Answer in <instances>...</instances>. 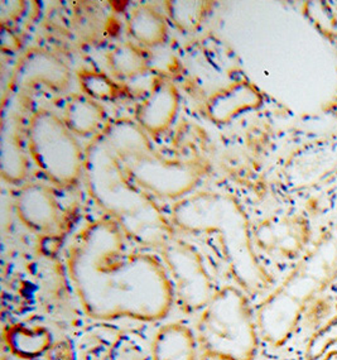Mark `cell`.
<instances>
[{
    "label": "cell",
    "mask_w": 337,
    "mask_h": 360,
    "mask_svg": "<svg viewBox=\"0 0 337 360\" xmlns=\"http://www.w3.org/2000/svg\"><path fill=\"white\" fill-rule=\"evenodd\" d=\"M306 306L279 287L269 292L256 307L260 339L272 348L287 345L300 329Z\"/></svg>",
    "instance_id": "cell-6"
},
{
    "label": "cell",
    "mask_w": 337,
    "mask_h": 360,
    "mask_svg": "<svg viewBox=\"0 0 337 360\" xmlns=\"http://www.w3.org/2000/svg\"><path fill=\"white\" fill-rule=\"evenodd\" d=\"M19 220L28 229L52 236L62 226V212L48 187H27L17 201Z\"/></svg>",
    "instance_id": "cell-7"
},
{
    "label": "cell",
    "mask_w": 337,
    "mask_h": 360,
    "mask_svg": "<svg viewBox=\"0 0 337 360\" xmlns=\"http://www.w3.org/2000/svg\"><path fill=\"white\" fill-rule=\"evenodd\" d=\"M321 360H337V349H332Z\"/></svg>",
    "instance_id": "cell-19"
},
{
    "label": "cell",
    "mask_w": 337,
    "mask_h": 360,
    "mask_svg": "<svg viewBox=\"0 0 337 360\" xmlns=\"http://www.w3.org/2000/svg\"><path fill=\"white\" fill-rule=\"evenodd\" d=\"M164 261L173 286L176 304L187 315L200 314L215 291L199 255L187 245L167 244Z\"/></svg>",
    "instance_id": "cell-4"
},
{
    "label": "cell",
    "mask_w": 337,
    "mask_h": 360,
    "mask_svg": "<svg viewBox=\"0 0 337 360\" xmlns=\"http://www.w3.org/2000/svg\"><path fill=\"white\" fill-rule=\"evenodd\" d=\"M70 278L85 315L95 321L159 323L175 306L167 268L129 250L120 228L98 224L70 248Z\"/></svg>",
    "instance_id": "cell-1"
},
{
    "label": "cell",
    "mask_w": 337,
    "mask_h": 360,
    "mask_svg": "<svg viewBox=\"0 0 337 360\" xmlns=\"http://www.w3.org/2000/svg\"><path fill=\"white\" fill-rule=\"evenodd\" d=\"M194 333L201 352L213 360H254L259 350L256 309L237 287L215 291L199 314Z\"/></svg>",
    "instance_id": "cell-2"
},
{
    "label": "cell",
    "mask_w": 337,
    "mask_h": 360,
    "mask_svg": "<svg viewBox=\"0 0 337 360\" xmlns=\"http://www.w3.org/2000/svg\"><path fill=\"white\" fill-rule=\"evenodd\" d=\"M178 110V94L169 82L157 85L148 99L139 108L138 120L140 127L150 134H158L168 129Z\"/></svg>",
    "instance_id": "cell-9"
},
{
    "label": "cell",
    "mask_w": 337,
    "mask_h": 360,
    "mask_svg": "<svg viewBox=\"0 0 337 360\" xmlns=\"http://www.w3.org/2000/svg\"><path fill=\"white\" fill-rule=\"evenodd\" d=\"M310 239L306 224L300 220L273 225L267 224L258 233V243L264 250L293 258L300 255Z\"/></svg>",
    "instance_id": "cell-11"
},
{
    "label": "cell",
    "mask_w": 337,
    "mask_h": 360,
    "mask_svg": "<svg viewBox=\"0 0 337 360\" xmlns=\"http://www.w3.org/2000/svg\"><path fill=\"white\" fill-rule=\"evenodd\" d=\"M3 340L15 358L33 360L47 354L52 348L53 335L41 325L11 323L3 330Z\"/></svg>",
    "instance_id": "cell-10"
},
{
    "label": "cell",
    "mask_w": 337,
    "mask_h": 360,
    "mask_svg": "<svg viewBox=\"0 0 337 360\" xmlns=\"http://www.w3.org/2000/svg\"><path fill=\"white\" fill-rule=\"evenodd\" d=\"M180 6H173V12H171L176 23L188 30L197 27L204 13L202 3H180Z\"/></svg>",
    "instance_id": "cell-18"
},
{
    "label": "cell",
    "mask_w": 337,
    "mask_h": 360,
    "mask_svg": "<svg viewBox=\"0 0 337 360\" xmlns=\"http://www.w3.org/2000/svg\"><path fill=\"white\" fill-rule=\"evenodd\" d=\"M129 31L139 44L145 46L162 44L167 34V25L161 13L150 6H138L129 14Z\"/></svg>",
    "instance_id": "cell-13"
},
{
    "label": "cell",
    "mask_w": 337,
    "mask_h": 360,
    "mask_svg": "<svg viewBox=\"0 0 337 360\" xmlns=\"http://www.w3.org/2000/svg\"><path fill=\"white\" fill-rule=\"evenodd\" d=\"M256 99L258 96L253 89L244 85L231 86L213 96L209 104V110L213 119L225 122L244 109L254 105Z\"/></svg>",
    "instance_id": "cell-14"
},
{
    "label": "cell",
    "mask_w": 337,
    "mask_h": 360,
    "mask_svg": "<svg viewBox=\"0 0 337 360\" xmlns=\"http://www.w3.org/2000/svg\"><path fill=\"white\" fill-rule=\"evenodd\" d=\"M29 137V152L50 180L60 186H72L81 169V150L72 133L52 115V128L38 131Z\"/></svg>",
    "instance_id": "cell-3"
},
{
    "label": "cell",
    "mask_w": 337,
    "mask_h": 360,
    "mask_svg": "<svg viewBox=\"0 0 337 360\" xmlns=\"http://www.w3.org/2000/svg\"><path fill=\"white\" fill-rule=\"evenodd\" d=\"M199 350L194 330L182 321L162 325L150 344L152 360H197Z\"/></svg>",
    "instance_id": "cell-8"
},
{
    "label": "cell",
    "mask_w": 337,
    "mask_h": 360,
    "mask_svg": "<svg viewBox=\"0 0 337 360\" xmlns=\"http://www.w3.org/2000/svg\"><path fill=\"white\" fill-rule=\"evenodd\" d=\"M336 314V304L333 298L322 293L307 304L302 319V326H305L310 333H312L327 323Z\"/></svg>",
    "instance_id": "cell-17"
},
{
    "label": "cell",
    "mask_w": 337,
    "mask_h": 360,
    "mask_svg": "<svg viewBox=\"0 0 337 360\" xmlns=\"http://www.w3.org/2000/svg\"><path fill=\"white\" fill-rule=\"evenodd\" d=\"M337 345V314L311 333L305 347L306 360H321Z\"/></svg>",
    "instance_id": "cell-16"
},
{
    "label": "cell",
    "mask_w": 337,
    "mask_h": 360,
    "mask_svg": "<svg viewBox=\"0 0 337 360\" xmlns=\"http://www.w3.org/2000/svg\"><path fill=\"white\" fill-rule=\"evenodd\" d=\"M65 117L70 131L88 137L100 131L105 120V112L91 98L79 96L70 103Z\"/></svg>",
    "instance_id": "cell-12"
},
{
    "label": "cell",
    "mask_w": 337,
    "mask_h": 360,
    "mask_svg": "<svg viewBox=\"0 0 337 360\" xmlns=\"http://www.w3.org/2000/svg\"><path fill=\"white\" fill-rule=\"evenodd\" d=\"M337 278V233L325 236L307 253L279 288L307 304L322 295Z\"/></svg>",
    "instance_id": "cell-5"
},
{
    "label": "cell",
    "mask_w": 337,
    "mask_h": 360,
    "mask_svg": "<svg viewBox=\"0 0 337 360\" xmlns=\"http://www.w3.org/2000/svg\"><path fill=\"white\" fill-rule=\"evenodd\" d=\"M109 66L119 79H134L147 71V58L137 46L123 44L110 53Z\"/></svg>",
    "instance_id": "cell-15"
}]
</instances>
